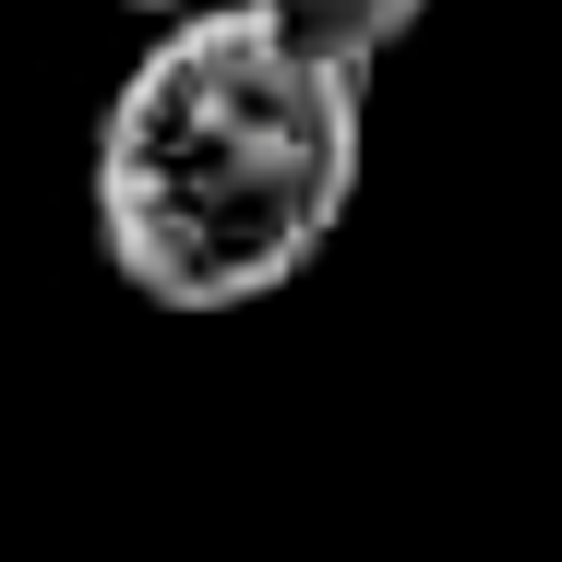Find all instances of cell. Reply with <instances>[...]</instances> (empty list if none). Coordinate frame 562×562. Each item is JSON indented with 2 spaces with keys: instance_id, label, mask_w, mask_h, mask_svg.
<instances>
[{
  "instance_id": "6da1fadb",
  "label": "cell",
  "mask_w": 562,
  "mask_h": 562,
  "mask_svg": "<svg viewBox=\"0 0 562 562\" xmlns=\"http://www.w3.org/2000/svg\"><path fill=\"white\" fill-rule=\"evenodd\" d=\"M371 109L239 12H180L97 109V251L156 312H251L359 216Z\"/></svg>"
},
{
  "instance_id": "7a4b0ae2",
  "label": "cell",
  "mask_w": 562,
  "mask_h": 562,
  "mask_svg": "<svg viewBox=\"0 0 562 562\" xmlns=\"http://www.w3.org/2000/svg\"><path fill=\"white\" fill-rule=\"evenodd\" d=\"M239 24H263L276 48H300L312 72H347V85H371L407 36H419V12L431 0H227Z\"/></svg>"
},
{
  "instance_id": "3957f363",
  "label": "cell",
  "mask_w": 562,
  "mask_h": 562,
  "mask_svg": "<svg viewBox=\"0 0 562 562\" xmlns=\"http://www.w3.org/2000/svg\"><path fill=\"white\" fill-rule=\"evenodd\" d=\"M120 12H144V24H180V12H216V0H120Z\"/></svg>"
}]
</instances>
